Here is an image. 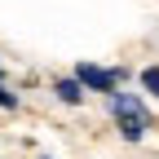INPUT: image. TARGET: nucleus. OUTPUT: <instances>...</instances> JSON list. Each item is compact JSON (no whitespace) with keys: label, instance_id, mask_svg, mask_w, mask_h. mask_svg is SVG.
<instances>
[{"label":"nucleus","instance_id":"1","mask_svg":"<svg viewBox=\"0 0 159 159\" xmlns=\"http://www.w3.org/2000/svg\"><path fill=\"white\" fill-rule=\"evenodd\" d=\"M111 115L119 119V133H124V142H142L146 128H150V115H146V106L137 102L133 93H111Z\"/></svg>","mask_w":159,"mask_h":159},{"label":"nucleus","instance_id":"2","mask_svg":"<svg viewBox=\"0 0 159 159\" xmlns=\"http://www.w3.org/2000/svg\"><path fill=\"white\" fill-rule=\"evenodd\" d=\"M75 80H80V89H93V93H115L119 89V71L93 66V62H80L75 66Z\"/></svg>","mask_w":159,"mask_h":159},{"label":"nucleus","instance_id":"3","mask_svg":"<svg viewBox=\"0 0 159 159\" xmlns=\"http://www.w3.org/2000/svg\"><path fill=\"white\" fill-rule=\"evenodd\" d=\"M53 93L62 97L66 106H80V102H84V89H80V80H57V84H53Z\"/></svg>","mask_w":159,"mask_h":159},{"label":"nucleus","instance_id":"4","mask_svg":"<svg viewBox=\"0 0 159 159\" xmlns=\"http://www.w3.org/2000/svg\"><path fill=\"white\" fill-rule=\"evenodd\" d=\"M142 84H146V89L159 97V66H146V71H142Z\"/></svg>","mask_w":159,"mask_h":159},{"label":"nucleus","instance_id":"5","mask_svg":"<svg viewBox=\"0 0 159 159\" xmlns=\"http://www.w3.org/2000/svg\"><path fill=\"white\" fill-rule=\"evenodd\" d=\"M44 159H49V155H44Z\"/></svg>","mask_w":159,"mask_h":159}]
</instances>
